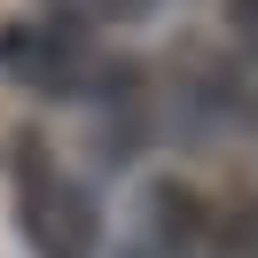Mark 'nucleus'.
I'll return each mask as SVG.
<instances>
[{
	"mask_svg": "<svg viewBox=\"0 0 258 258\" xmlns=\"http://www.w3.org/2000/svg\"><path fill=\"white\" fill-rule=\"evenodd\" d=\"M63 24H133V16H149L157 0H47Z\"/></svg>",
	"mask_w": 258,
	"mask_h": 258,
	"instance_id": "nucleus-4",
	"label": "nucleus"
},
{
	"mask_svg": "<svg viewBox=\"0 0 258 258\" xmlns=\"http://www.w3.org/2000/svg\"><path fill=\"white\" fill-rule=\"evenodd\" d=\"M16 235L32 258H102V211L39 141L16 149Z\"/></svg>",
	"mask_w": 258,
	"mask_h": 258,
	"instance_id": "nucleus-1",
	"label": "nucleus"
},
{
	"mask_svg": "<svg viewBox=\"0 0 258 258\" xmlns=\"http://www.w3.org/2000/svg\"><path fill=\"white\" fill-rule=\"evenodd\" d=\"M0 79L24 86V94H39V102H86L102 79H110V63H102V47H94L86 24L16 16L8 32H0Z\"/></svg>",
	"mask_w": 258,
	"mask_h": 258,
	"instance_id": "nucleus-2",
	"label": "nucleus"
},
{
	"mask_svg": "<svg viewBox=\"0 0 258 258\" xmlns=\"http://www.w3.org/2000/svg\"><path fill=\"white\" fill-rule=\"evenodd\" d=\"M211 242V204L196 188H180V180H157L141 204V250L157 258H196Z\"/></svg>",
	"mask_w": 258,
	"mask_h": 258,
	"instance_id": "nucleus-3",
	"label": "nucleus"
}]
</instances>
